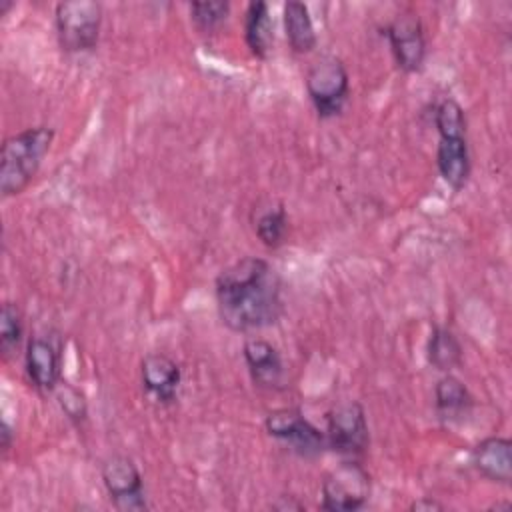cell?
Returning a JSON list of instances; mask_svg holds the SVG:
<instances>
[{
	"mask_svg": "<svg viewBox=\"0 0 512 512\" xmlns=\"http://www.w3.org/2000/svg\"><path fill=\"white\" fill-rule=\"evenodd\" d=\"M220 320L232 332H252L272 326L284 312L282 280L276 268L256 256H246L216 278Z\"/></svg>",
	"mask_w": 512,
	"mask_h": 512,
	"instance_id": "obj_1",
	"label": "cell"
},
{
	"mask_svg": "<svg viewBox=\"0 0 512 512\" xmlns=\"http://www.w3.org/2000/svg\"><path fill=\"white\" fill-rule=\"evenodd\" d=\"M54 140V128L32 126L4 140L0 152V194L16 196L32 182Z\"/></svg>",
	"mask_w": 512,
	"mask_h": 512,
	"instance_id": "obj_2",
	"label": "cell"
},
{
	"mask_svg": "<svg viewBox=\"0 0 512 512\" xmlns=\"http://www.w3.org/2000/svg\"><path fill=\"white\" fill-rule=\"evenodd\" d=\"M60 48L70 54L96 48L102 26V4L94 0H66L54 8Z\"/></svg>",
	"mask_w": 512,
	"mask_h": 512,
	"instance_id": "obj_3",
	"label": "cell"
},
{
	"mask_svg": "<svg viewBox=\"0 0 512 512\" xmlns=\"http://www.w3.org/2000/svg\"><path fill=\"white\" fill-rule=\"evenodd\" d=\"M306 92L320 118L342 112L350 92V78L344 62L336 56H322L306 72Z\"/></svg>",
	"mask_w": 512,
	"mask_h": 512,
	"instance_id": "obj_4",
	"label": "cell"
},
{
	"mask_svg": "<svg viewBox=\"0 0 512 512\" xmlns=\"http://www.w3.org/2000/svg\"><path fill=\"white\" fill-rule=\"evenodd\" d=\"M372 492L370 474L354 460L342 462L322 480V508L330 512L360 510Z\"/></svg>",
	"mask_w": 512,
	"mask_h": 512,
	"instance_id": "obj_5",
	"label": "cell"
},
{
	"mask_svg": "<svg viewBox=\"0 0 512 512\" xmlns=\"http://www.w3.org/2000/svg\"><path fill=\"white\" fill-rule=\"evenodd\" d=\"M368 442V420L360 402H340L326 414V444L334 452L358 456L368 448Z\"/></svg>",
	"mask_w": 512,
	"mask_h": 512,
	"instance_id": "obj_6",
	"label": "cell"
},
{
	"mask_svg": "<svg viewBox=\"0 0 512 512\" xmlns=\"http://www.w3.org/2000/svg\"><path fill=\"white\" fill-rule=\"evenodd\" d=\"M266 432L272 438L286 442L296 454L312 458L322 454L326 444V434L320 432L300 410L278 408L272 410L264 420Z\"/></svg>",
	"mask_w": 512,
	"mask_h": 512,
	"instance_id": "obj_7",
	"label": "cell"
},
{
	"mask_svg": "<svg viewBox=\"0 0 512 512\" xmlns=\"http://www.w3.org/2000/svg\"><path fill=\"white\" fill-rule=\"evenodd\" d=\"M102 482L116 510H144L146 496L142 474L128 456H112L102 464Z\"/></svg>",
	"mask_w": 512,
	"mask_h": 512,
	"instance_id": "obj_8",
	"label": "cell"
},
{
	"mask_svg": "<svg viewBox=\"0 0 512 512\" xmlns=\"http://www.w3.org/2000/svg\"><path fill=\"white\" fill-rule=\"evenodd\" d=\"M392 56L406 74L420 72L426 60V36L418 14L402 12L386 26Z\"/></svg>",
	"mask_w": 512,
	"mask_h": 512,
	"instance_id": "obj_9",
	"label": "cell"
},
{
	"mask_svg": "<svg viewBox=\"0 0 512 512\" xmlns=\"http://www.w3.org/2000/svg\"><path fill=\"white\" fill-rule=\"evenodd\" d=\"M26 374L40 392H54L62 382L60 342L52 336H34L26 344Z\"/></svg>",
	"mask_w": 512,
	"mask_h": 512,
	"instance_id": "obj_10",
	"label": "cell"
},
{
	"mask_svg": "<svg viewBox=\"0 0 512 512\" xmlns=\"http://www.w3.org/2000/svg\"><path fill=\"white\" fill-rule=\"evenodd\" d=\"M140 378L150 396L158 402H172L182 382L180 366L166 354H148L140 364Z\"/></svg>",
	"mask_w": 512,
	"mask_h": 512,
	"instance_id": "obj_11",
	"label": "cell"
},
{
	"mask_svg": "<svg viewBox=\"0 0 512 512\" xmlns=\"http://www.w3.org/2000/svg\"><path fill=\"white\" fill-rule=\"evenodd\" d=\"M244 362L254 384L262 388H276L284 376L282 356L276 346L264 338H248L242 346Z\"/></svg>",
	"mask_w": 512,
	"mask_h": 512,
	"instance_id": "obj_12",
	"label": "cell"
},
{
	"mask_svg": "<svg viewBox=\"0 0 512 512\" xmlns=\"http://www.w3.org/2000/svg\"><path fill=\"white\" fill-rule=\"evenodd\" d=\"M474 468L488 480L510 484L512 480V442L504 436H488L472 450Z\"/></svg>",
	"mask_w": 512,
	"mask_h": 512,
	"instance_id": "obj_13",
	"label": "cell"
},
{
	"mask_svg": "<svg viewBox=\"0 0 512 512\" xmlns=\"http://www.w3.org/2000/svg\"><path fill=\"white\" fill-rule=\"evenodd\" d=\"M436 166L442 180L454 190H462L470 176V152L466 136H440Z\"/></svg>",
	"mask_w": 512,
	"mask_h": 512,
	"instance_id": "obj_14",
	"label": "cell"
},
{
	"mask_svg": "<svg viewBox=\"0 0 512 512\" xmlns=\"http://www.w3.org/2000/svg\"><path fill=\"white\" fill-rule=\"evenodd\" d=\"M282 20H284L286 40H288L290 48L296 54H306V52H312L316 48L318 36H316V30H314L310 10L304 2L288 0L284 4Z\"/></svg>",
	"mask_w": 512,
	"mask_h": 512,
	"instance_id": "obj_15",
	"label": "cell"
},
{
	"mask_svg": "<svg viewBox=\"0 0 512 512\" xmlns=\"http://www.w3.org/2000/svg\"><path fill=\"white\" fill-rule=\"evenodd\" d=\"M244 38L256 58H268L274 46V22L266 2H250L244 16Z\"/></svg>",
	"mask_w": 512,
	"mask_h": 512,
	"instance_id": "obj_16",
	"label": "cell"
},
{
	"mask_svg": "<svg viewBox=\"0 0 512 512\" xmlns=\"http://www.w3.org/2000/svg\"><path fill=\"white\" fill-rule=\"evenodd\" d=\"M436 410L444 420H456L464 416L472 406V396L464 382L450 372L444 374L434 388Z\"/></svg>",
	"mask_w": 512,
	"mask_h": 512,
	"instance_id": "obj_17",
	"label": "cell"
},
{
	"mask_svg": "<svg viewBox=\"0 0 512 512\" xmlns=\"http://www.w3.org/2000/svg\"><path fill=\"white\" fill-rule=\"evenodd\" d=\"M428 362L434 370L448 374L462 362V344L448 328H434L428 340Z\"/></svg>",
	"mask_w": 512,
	"mask_h": 512,
	"instance_id": "obj_18",
	"label": "cell"
},
{
	"mask_svg": "<svg viewBox=\"0 0 512 512\" xmlns=\"http://www.w3.org/2000/svg\"><path fill=\"white\" fill-rule=\"evenodd\" d=\"M258 240L268 248H278L284 244L288 234V212L284 204L270 206L262 210L254 224Z\"/></svg>",
	"mask_w": 512,
	"mask_h": 512,
	"instance_id": "obj_19",
	"label": "cell"
},
{
	"mask_svg": "<svg viewBox=\"0 0 512 512\" xmlns=\"http://www.w3.org/2000/svg\"><path fill=\"white\" fill-rule=\"evenodd\" d=\"M24 320L22 312L14 302H4L0 310V350L6 358L14 356L22 344Z\"/></svg>",
	"mask_w": 512,
	"mask_h": 512,
	"instance_id": "obj_20",
	"label": "cell"
},
{
	"mask_svg": "<svg viewBox=\"0 0 512 512\" xmlns=\"http://www.w3.org/2000/svg\"><path fill=\"white\" fill-rule=\"evenodd\" d=\"M434 126L438 136H466L464 108L454 98H444L434 112Z\"/></svg>",
	"mask_w": 512,
	"mask_h": 512,
	"instance_id": "obj_21",
	"label": "cell"
},
{
	"mask_svg": "<svg viewBox=\"0 0 512 512\" xmlns=\"http://www.w3.org/2000/svg\"><path fill=\"white\" fill-rule=\"evenodd\" d=\"M230 14L228 2H192L190 18L200 32L216 30Z\"/></svg>",
	"mask_w": 512,
	"mask_h": 512,
	"instance_id": "obj_22",
	"label": "cell"
},
{
	"mask_svg": "<svg viewBox=\"0 0 512 512\" xmlns=\"http://www.w3.org/2000/svg\"><path fill=\"white\" fill-rule=\"evenodd\" d=\"M54 392H56L58 406L68 416V420H72L74 424H80V422L86 420L88 404H86L84 394L76 386H72L68 382H60Z\"/></svg>",
	"mask_w": 512,
	"mask_h": 512,
	"instance_id": "obj_23",
	"label": "cell"
},
{
	"mask_svg": "<svg viewBox=\"0 0 512 512\" xmlns=\"http://www.w3.org/2000/svg\"><path fill=\"white\" fill-rule=\"evenodd\" d=\"M442 508H444V504H440L438 500L428 498V496H422L420 500H416V502L410 504V510H418V512H422V510L432 512V510H442Z\"/></svg>",
	"mask_w": 512,
	"mask_h": 512,
	"instance_id": "obj_24",
	"label": "cell"
},
{
	"mask_svg": "<svg viewBox=\"0 0 512 512\" xmlns=\"http://www.w3.org/2000/svg\"><path fill=\"white\" fill-rule=\"evenodd\" d=\"M0 444H2V448H4V450H8V448H10V444H12V428L8 426V422H6V420L2 422V432H0Z\"/></svg>",
	"mask_w": 512,
	"mask_h": 512,
	"instance_id": "obj_25",
	"label": "cell"
},
{
	"mask_svg": "<svg viewBox=\"0 0 512 512\" xmlns=\"http://www.w3.org/2000/svg\"><path fill=\"white\" fill-rule=\"evenodd\" d=\"M274 508H276V510H302L304 506H302L300 502H296V500H294V502H288L286 496H280L278 502L274 504Z\"/></svg>",
	"mask_w": 512,
	"mask_h": 512,
	"instance_id": "obj_26",
	"label": "cell"
},
{
	"mask_svg": "<svg viewBox=\"0 0 512 512\" xmlns=\"http://www.w3.org/2000/svg\"><path fill=\"white\" fill-rule=\"evenodd\" d=\"M12 6H14V2H10V0H0V16H4L6 10H10Z\"/></svg>",
	"mask_w": 512,
	"mask_h": 512,
	"instance_id": "obj_27",
	"label": "cell"
}]
</instances>
